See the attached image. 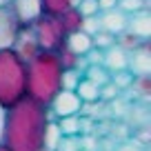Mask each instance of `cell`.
Masks as SVG:
<instances>
[{"mask_svg": "<svg viewBox=\"0 0 151 151\" xmlns=\"http://www.w3.org/2000/svg\"><path fill=\"white\" fill-rule=\"evenodd\" d=\"M49 120H56L49 113V107L29 96L20 98L5 111L2 147L9 151H42V136Z\"/></svg>", "mask_w": 151, "mask_h": 151, "instance_id": "cell-1", "label": "cell"}, {"mask_svg": "<svg viewBox=\"0 0 151 151\" xmlns=\"http://www.w3.org/2000/svg\"><path fill=\"white\" fill-rule=\"evenodd\" d=\"M62 67L56 51H40L27 62V96L49 107L53 96L60 91Z\"/></svg>", "mask_w": 151, "mask_h": 151, "instance_id": "cell-2", "label": "cell"}, {"mask_svg": "<svg viewBox=\"0 0 151 151\" xmlns=\"http://www.w3.org/2000/svg\"><path fill=\"white\" fill-rule=\"evenodd\" d=\"M27 96V65L11 49H0V107H11Z\"/></svg>", "mask_w": 151, "mask_h": 151, "instance_id": "cell-3", "label": "cell"}, {"mask_svg": "<svg viewBox=\"0 0 151 151\" xmlns=\"http://www.w3.org/2000/svg\"><path fill=\"white\" fill-rule=\"evenodd\" d=\"M31 29H33V36L38 40V47L40 51H58V49L65 45V31L60 27V20L58 16H49V14H42L40 18H36L31 22Z\"/></svg>", "mask_w": 151, "mask_h": 151, "instance_id": "cell-4", "label": "cell"}, {"mask_svg": "<svg viewBox=\"0 0 151 151\" xmlns=\"http://www.w3.org/2000/svg\"><path fill=\"white\" fill-rule=\"evenodd\" d=\"M80 107H82V100L78 98L76 91H67V89H60L53 100L49 102V113L53 118H65V116H76L80 113Z\"/></svg>", "mask_w": 151, "mask_h": 151, "instance_id": "cell-5", "label": "cell"}, {"mask_svg": "<svg viewBox=\"0 0 151 151\" xmlns=\"http://www.w3.org/2000/svg\"><path fill=\"white\" fill-rule=\"evenodd\" d=\"M20 20L16 16V11L11 9V5H0V49H11L16 36L20 31Z\"/></svg>", "mask_w": 151, "mask_h": 151, "instance_id": "cell-6", "label": "cell"}, {"mask_svg": "<svg viewBox=\"0 0 151 151\" xmlns=\"http://www.w3.org/2000/svg\"><path fill=\"white\" fill-rule=\"evenodd\" d=\"M11 51H14L24 65L40 53V47H38V40H36V36H33L31 24H22V27H20L18 36H16L14 45H11Z\"/></svg>", "mask_w": 151, "mask_h": 151, "instance_id": "cell-7", "label": "cell"}, {"mask_svg": "<svg viewBox=\"0 0 151 151\" xmlns=\"http://www.w3.org/2000/svg\"><path fill=\"white\" fill-rule=\"evenodd\" d=\"M127 71L131 76H147V73H151V49H149V40H145L136 51L129 53Z\"/></svg>", "mask_w": 151, "mask_h": 151, "instance_id": "cell-8", "label": "cell"}, {"mask_svg": "<svg viewBox=\"0 0 151 151\" xmlns=\"http://www.w3.org/2000/svg\"><path fill=\"white\" fill-rule=\"evenodd\" d=\"M9 5L16 11L20 24H31L36 18L42 16V2L40 0H9Z\"/></svg>", "mask_w": 151, "mask_h": 151, "instance_id": "cell-9", "label": "cell"}, {"mask_svg": "<svg viewBox=\"0 0 151 151\" xmlns=\"http://www.w3.org/2000/svg\"><path fill=\"white\" fill-rule=\"evenodd\" d=\"M98 18H100V29L113 33V36H118L120 31H124V29H127L129 16L124 14V11H120L118 7H113V9H109V11H100Z\"/></svg>", "mask_w": 151, "mask_h": 151, "instance_id": "cell-10", "label": "cell"}, {"mask_svg": "<svg viewBox=\"0 0 151 151\" xmlns=\"http://www.w3.org/2000/svg\"><path fill=\"white\" fill-rule=\"evenodd\" d=\"M129 62V53L122 51L118 45H111L109 49H104L102 53V67L109 73H116V71H124Z\"/></svg>", "mask_w": 151, "mask_h": 151, "instance_id": "cell-11", "label": "cell"}, {"mask_svg": "<svg viewBox=\"0 0 151 151\" xmlns=\"http://www.w3.org/2000/svg\"><path fill=\"white\" fill-rule=\"evenodd\" d=\"M127 31L136 33L142 40H149L151 38V14L149 11H138V14H131L127 20Z\"/></svg>", "mask_w": 151, "mask_h": 151, "instance_id": "cell-12", "label": "cell"}, {"mask_svg": "<svg viewBox=\"0 0 151 151\" xmlns=\"http://www.w3.org/2000/svg\"><path fill=\"white\" fill-rule=\"evenodd\" d=\"M65 45L76 53V56H85V53L93 47L91 36H87L85 31H73V33H69V36L65 38Z\"/></svg>", "mask_w": 151, "mask_h": 151, "instance_id": "cell-13", "label": "cell"}, {"mask_svg": "<svg viewBox=\"0 0 151 151\" xmlns=\"http://www.w3.org/2000/svg\"><path fill=\"white\" fill-rule=\"evenodd\" d=\"M58 20H60V27H62V31H65V36H69V33H73V31H80L82 14L76 9V7H69V9H65L58 16Z\"/></svg>", "mask_w": 151, "mask_h": 151, "instance_id": "cell-14", "label": "cell"}, {"mask_svg": "<svg viewBox=\"0 0 151 151\" xmlns=\"http://www.w3.org/2000/svg\"><path fill=\"white\" fill-rule=\"evenodd\" d=\"M73 91L78 93V98H80L82 102H98L100 100V87L96 85V82L87 80V78H82Z\"/></svg>", "mask_w": 151, "mask_h": 151, "instance_id": "cell-15", "label": "cell"}, {"mask_svg": "<svg viewBox=\"0 0 151 151\" xmlns=\"http://www.w3.org/2000/svg\"><path fill=\"white\" fill-rule=\"evenodd\" d=\"M56 124H58V129H60L62 136H80V131H82L80 113H76V116H65V118H56Z\"/></svg>", "mask_w": 151, "mask_h": 151, "instance_id": "cell-16", "label": "cell"}, {"mask_svg": "<svg viewBox=\"0 0 151 151\" xmlns=\"http://www.w3.org/2000/svg\"><path fill=\"white\" fill-rule=\"evenodd\" d=\"M60 138H62V133H60V129H58L56 120H49L47 127H45V136H42V149L45 151H56Z\"/></svg>", "mask_w": 151, "mask_h": 151, "instance_id": "cell-17", "label": "cell"}, {"mask_svg": "<svg viewBox=\"0 0 151 151\" xmlns=\"http://www.w3.org/2000/svg\"><path fill=\"white\" fill-rule=\"evenodd\" d=\"M82 78H87V80L96 82L98 87H102V85H107V82L111 80V73H109L102 65H89L85 71H82Z\"/></svg>", "mask_w": 151, "mask_h": 151, "instance_id": "cell-18", "label": "cell"}, {"mask_svg": "<svg viewBox=\"0 0 151 151\" xmlns=\"http://www.w3.org/2000/svg\"><path fill=\"white\" fill-rule=\"evenodd\" d=\"M142 42H145V40H142V38H138L136 33L127 31V29H124V31H120L118 36H116V45H118V47L122 49V51H127V53L136 51V49L140 47Z\"/></svg>", "mask_w": 151, "mask_h": 151, "instance_id": "cell-19", "label": "cell"}, {"mask_svg": "<svg viewBox=\"0 0 151 151\" xmlns=\"http://www.w3.org/2000/svg\"><path fill=\"white\" fill-rule=\"evenodd\" d=\"M58 60H60V67L62 69H78V62H80V56H76L67 45H62L60 49L56 51Z\"/></svg>", "mask_w": 151, "mask_h": 151, "instance_id": "cell-20", "label": "cell"}, {"mask_svg": "<svg viewBox=\"0 0 151 151\" xmlns=\"http://www.w3.org/2000/svg\"><path fill=\"white\" fill-rule=\"evenodd\" d=\"M82 80V71L78 69H62V76H60V89H67V91H73L78 87V82Z\"/></svg>", "mask_w": 151, "mask_h": 151, "instance_id": "cell-21", "label": "cell"}, {"mask_svg": "<svg viewBox=\"0 0 151 151\" xmlns=\"http://www.w3.org/2000/svg\"><path fill=\"white\" fill-rule=\"evenodd\" d=\"M131 89L136 91L140 98H149V96H151V73H147V76H133Z\"/></svg>", "mask_w": 151, "mask_h": 151, "instance_id": "cell-22", "label": "cell"}, {"mask_svg": "<svg viewBox=\"0 0 151 151\" xmlns=\"http://www.w3.org/2000/svg\"><path fill=\"white\" fill-rule=\"evenodd\" d=\"M118 7L120 11H124L127 16H131V14H138V11H142V9H149V0H118Z\"/></svg>", "mask_w": 151, "mask_h": 151, "instance_id": "cell-23", "label": "cell"}, {"mask_svg": "<svg viewBox=\"0 0 151 151\" xmlns=\"http://www.w3.org/2000/svg\"><path fill=\"white\" fill-rule=\"evenodd\" d=\"M91 42H93L96 49H109L111 45H116V36L109 31H104V29H100V31H96L93 36H91Z\"/></svg>", "mask_w": 151, "mask_h": 151, "instance_id": "cell-24", "label": "cell"}, {"mask_svg": "<svg viewBox=\"0 0 151 151\" xmlns=\"http://www.w3.org/2000/svg\"><path fill=\"white\" fill-rule=\"evenodd\" d=\"M42 2V14L60 16L65 9H69V0H40Z\"/></svg>", "mask_w": 151, "mask_h": 151, "instance_id": "cell-25", "label": "cell"}, {"mask_svg": "<svg viewBox=\"0 0 151 151\" xmlns=\"http://www.w3.org/2000/svg\"><path fill=\"white\" fill-rule=\"evenodd\" d=\"M80 149H82V140L78 136H62L56 151H80Z\"/></svg>", "mask_w": 151, "mask_h": 151, "instance_id": "cell-26", "label": "cell"}, {"mask_svg": "<svg viewBox=\"0 0 151 151\" xmlns=\"http://www.w3.org/2000/svg\"><path fill=\"white\" fill-rule=\"evenodd\" d=\"M131 80H133V76L129 73L127 69L124 71H116V73H111V82L118 89H127V87H131Z\"/></svg>", "mask_w": 151, "mask_h": 151, "instance_id": "cell-27", "label": "cell"}, {"mask_svg": "<svg viewBox=\"0 0 151 151\" xmlns=\"http://www.w3.org/2000/svg\"><path fill=\"white\" fill-rule=\"evenodd\" d=\"M80 31H85L87 36H93L96 31H100V18L98 16H85L80 24Z\"/></svg>", "mask_w": 151, "mask_h": 151, "instance_id": "cell-28", "label": "cell"}, {"mask_svg": "<svg viewBox=\"0 0 151 151\" xmlns=\"http://www.w3.org/2000/svg\"><path fill=\"white\" fill-rule=\"evenodd\" d=\"M76 9L82 14V18L85 16H98V0H80V5L76 7Z\"/></svg>", "mask_w": 151, "mask_h": 151, "instance_id": "cell-29", "label": "cell"}, {"mask_svg": "<svg viewBox=\"0 0 151 151\" xmlns=\"http://www.w3.org/2000/svg\"><path fill=\"white\" fill-rule=\"evenodd\" d=\"M118 91H120V89H118L116 85H113L111 80H109L107 85H102V87H100V100H113L116 96H118Z\"/></svg>", "mask_w": 151, "mask_h": 151, "instance_id": "cell-30", "label": "cell"}, {"mask_svg": "<svg viewBox=\"0 0 151 151\" xmlns=\"http://www.w3.org/2000/svg\"><path fill=\"white\" fill-rule=\"evenodd\" d=\"M102 49H96V47H91L89 51L85 53V60H87V65H102Z\"/></svg>", "mask_w": 151, "mask_h": 151, "instance_id": "cell-31", "label": "cell"}, {"mask_svg": "<svg viewBox=\"0 0 151 151\" xmlns=\"http://www.w3.org/2000/svg\"><path fill=\"white\" fill-rule=\"evenodd\" d=\"M118 5V0H98V11H109Z\"/></svg>", "mask_w": 151, "mask_h": 151, "instance_id": "cell-32", "label": "cell"}, {"mask_svg": "<svg viewBox=\"0 0 151 151\" xmlns=\"http://www.w3.org/2000/svg\"><path fill=\"white\" fill-rule=\"evenodd\" d=\"M5 107H0V145H2V133H5Z\"/></svg>", "mask_w": 151, "mask_h": 151, "instance_id": "cell-33", "label": "cell"}, {"mask_svg": "<svg viewBox=\"0 0 151 151\" xmlns=\"http://www.w3.org/2000/svg\"><path fill=\"white\" fill-rule=\"evenodd\" d=\"M118 151H142V145H138V142L136 145H122Z\"/></svg>", "mask_w": 151, "mask_h": 151, "instance_id": "cell-34", "label": "cell"}, {"mask_svg": "<svg viewBox=\"0 0 151 151\" xmlns=\"http://www.w3.org/2000/svg\"><path fill=\"white\" fill-rule=\"evenodd\" d=\"M80 5V0H69V7H78Z\"/></svg>", "mask_w": 151, "mask_h": 151, "instance_id": "cell-35", "label": "cell"}, {"mask_svg": "<svg viewBox=\"0 0 151 151\" xmlns=\"http://www.w3.org/2000/svg\"><path fill=\"white\" fill-rule=\"evenodd\" d=\"M0 151H9V149H7V147H2V145H0Z\"/></svg>", "mask_w": 151, "mask_h": 151, "instance_id": "cell-36", "label": "cell"}, {"mask_svg": "<svg viewBox=\"0 0 151 151\" xmlns=\"http://www.w3.org/2000/svg\"><path fill=\"white\" fill-rule=\"evenodd\" d=\"M7 2H9V0H0V5H7Z\"/></svg>", "mask_w": 151, "mask_h": 151, "instance_id": "cell-37", "label": "cell"}]
</instances>
